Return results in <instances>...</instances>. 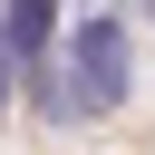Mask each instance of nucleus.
Segmentation results:
<instances>
[{
  "label": "nucleus",
  "mask_w": 155,
  "mask_h": 155,
  "mask_svg": "<svg viewBox=\"0 0 155 155\" xmlns=\"http://www.w3.org/2000/svg\"><path fill=\"white\" fill-rule=\"evenodd\" d=\"M0 107H10V68H0Z\"/></svg>",
  "instance_id": "2"
},
{
  "label": "nucleus",
  "mask_w": 155,
  "mask_h": 155,
  "mask_svg": "<svg viewBox=\"0 0 155 155\" xmlns=\"http://www.w3.org/2000/svg\"><path fill=\"white\" fill-rule=\"evenodd\" d=\"M48 58H58V107L68 116H116L136 97V39H126L116 10H87L68 29V48H48Z\"/></svg>",
  "instance_id": "1"
}]
</instances>
